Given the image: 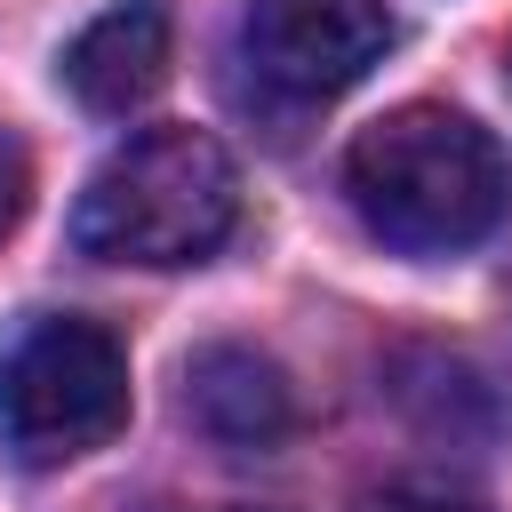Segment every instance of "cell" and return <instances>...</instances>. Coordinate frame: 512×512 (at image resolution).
I'll return each mask as SVG.
<instances>
[{
  "label": "cell",
  "mask_w": 512,
  "mask_h": 512,
  "mask_svg": "<svg viewBox=\"0 0 512 512\" xmlns=\"http://www.w3.org/2000/svg\"><path fill=\"white\" fill-rule=\"evenodd\" d=\"M344 192L360 224L400 256H456L488 240L512 208L504 144L448 104H400L344 152Z\"/></svg>",
  "instance_id": "1"
},
{
  "label": "cell",
  "mask_w": 512,
  "mask_h": 512,
  "mask_svg": "<svg viewBox=\"0 0 512 512\" xmlns=\"http://www.w3.org/2000/svg\"><path fill=\"white\" fill-rule=\"evenodd\" d=\"M240 224V168L208 128L128 136L72 208V248L104 264H200Z\"/></svg>",
  "instance_id": "2"
},
{
  "label": "cell",
  "mask_w": 512,
  "mask_h": 512,
  "mask_svg": "<svg viewBox=\"0 0 512 512\" xmlns=\"http://www.w3.org/2000/svg\"><path fill=\"white\" fill-rule=\"evenodd\" d=\"M128 424V352L80 312H32L0 352V448L24 472L72 464Z\"/></svg>",
  "instance_id": "3"
},
{
  "label": "cell",
  "mask_w": 512,
  "mask_h": 512,
  "mask_svg": "<svg viewBox=\"0 0 512 512\" xmlns=\"http://www.w3.org/2000/svg\"><path fill=\"white\" fill-rule=\"evenodd\" d=\"M392 48L384 0H248L240 16V80L272 112H312L368 80Z\"/></svg>",
  "instance_id": "4"
},
{
  "label": "cell",
  "mask_w": 512,
  "mask_h": 512,
  "mask_svg": "<svg viewBox=\"0 0 512 512\" xmlns=\"http://www.w3.org/2000/svg\"><path fill=\"white\" fill-rule=\"evenodd\" d=\"M184 424L232 456H264L296 432V392H288L280 360H264L248 344H200L184 360Z\"/></svg>",
  "instance_id": "5"
},
{
  "label": "cell",
  "mask_w": 512,
  "mask_h": 512,
  "mask_svg": "<svg viewBox=\"0 0 512 512\" xmlns=\"http://www.w3.org/2000/svg\"><path fill=\"white\" fill-rule=\"evenodd\" d=\"M160 80H168V0H112L64 48V88L104 120H128L136 104H152Z\"/></svg>",
  "instance_id": "6"
},
{
  "label": "cell",
  "mask_w": 512,
  "mask_h": 512,
  "mask_svg": "<svg viewBox=\"0 0 512 512\" xmlns=\"http://www.w3.org/2000/svg\"><path fill=\"white\" fill-rule=\"evenodd\" d=\"M384 392H392V408H400L416 432H432V440H496V432H504V392H496L472 360H456V352H432V344L392 352Z\"/></svg>",
  "instance_id": "7"
},
{
  "label": "cell",
  "mask_w": 512,
  "mask_h": 512,
  "mask_svg": "<svg viewBox=\"0 0 512 512\" xmlns=\"http://www.w3.org/2000/svg\"><path fill=\"white\" fill-rule=\"evenodd\" d=\"M360 512H480L464 488H440V480H392V488H376Z\"/></svg>",
  "instance_id": "8"
},
{
  "label": "cell",
  "mask_w": 512,
  "mask_h": 512,
  "mask_svg": "<svg viewBox=\"0 0 512 512\" xmlns=\"http://www.w3.org/2000/svg\"><path fill=\"white\" fill-rule=\"evenodd\" d=\"M24 192H32V160H24V144L0 128V240L16 232V216H24Z\"/></svg>",
  "instance_id": "9"
},
{
  "label": "cell",
  "mask_w": 512,
  "mask_h": 512,
  "mask_svg": "<svg viewBox=\"0 0 512 512\" xmlns=\"http://www.w3.org/2000/svg\"><path fill=\"white\" fill-rule=\"evenodd\" d=\"M208 512H264V504H208Z\"/></svg>",
  "instance_id": "10"
}]
</instances>
